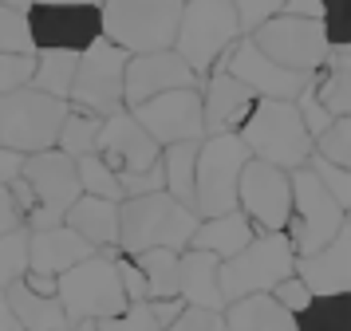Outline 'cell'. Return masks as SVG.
Returning <instances> with one entry per match:
<instances>
[{
	"label": "cell",
	"mask_w": 351,
	"mask_h": 331,
	"mask_svg": "<svg viewBox=\"0 0 351 331\" xmlns=\"http://www.w3.org/2000/svg\"><path fill=\"white\" fill-rule=\"evenodd\" d=\"M202 217L178 205L170 193H146V197H127L119 201V252L138 256L146 249H170L186 252Z\"/></svg>",
	"instance_id": "obj_1"
},
{
	"label": "cell",
	"mask_w": 351,
	"mask_h": 331,
	"mask_svg": "<svg viewBox=\"0 0 351 331\" xmlns=\"http://www.w3.org/2000/svg\"><path fill=\"white\" fill-rule=\"evenodd\" d=\"M237 138L256 162H269L276 170H300L316 154V142L304 130V119L296 103H276V99H256L249 119L241 123Z\"/></svg>",
	"instance_id": "obj_2"
},
{
	"label": "cell",
	"mask_w": 351,
	"mask_h": 331,
	"mask_svg": "<svg viewBox=\"0 0 351 331\" xmlns=\"http://www.w3.org/2000/svg\"><path fill=\"white\" fill-rule=\"evenodd\" d=\"M186 0H103V40L123 47L127 56L146 51H170L182 24Z\"/></svg>",
	"instance_id": "obj_3"
},
{
	"label": "cell",
	"mask_w": 351,
	"mask_h": 331,
	"mask_svg": "<svg viewBox=\"0 0 351 331\" xmlns=\"http://www.w3.org/2000/svg\"><path fill=\"white\" fill-rule=\"evenodd\" d=\"M241 24L229 0H186L182 4V24L174 36V51L186 60L197 79H209V67L237 44Z\"/></svg>",
	"instance_id": "obj_4"
},
{
	"label": "cell",
	"mask_w": 351,
	"mask_h": 331,
	"mask_svg": "<svg viewBox=\"0 0 351 331\" xmlns=\"http://www.w3.org/2000/svg\"><path fill=\"white\" fill-rule=\"evenodd\" d=\"M56 296L71 323H83V319L99 323V319H111L130 308L111 252H95L75 268H67L64 276H56Z\"/></svg>",
	"instance_id": "obj_5"
},
{
	"label": "cell",
	"mask_w": 351,
	"mask_h": 331,
	"mask_svg": "<svg viewBox=\"0 0 351 331\" xmlns=\"http://www.w3.org/2000/svg\"><path fill=\"white\" fill-rule=\"evenodd\" d=\"M296 272V252L288 245L285 233H256L237 256L221 260L217 268V284H221V299L256 296V292H272L280 280H288Z\"/></svg>",
	"instance_id": "obj_6"
},
{
	"label": "cell",
	"mask_w": 351,
	"mask_h": 331,
	"mask_svg": "<svg viewBox=\"0 0 351 331\" xmlns=\"http://www.w3.org/2000/svg\"><path fill=\"white\" fill-rule=\"evenodd\" d=\"M64 119H67V103L36 91V87L0 95V146L16 150L24 158L56 150Z\"/></svg>",
	"instance_id": "obj_7"
},
{
	"label": "cell",
	"mask_w": 351,
	"mask_h": 331,
	"mask_svg": "<svg viewBox=\"0 0 351 331\" xmlns=\"http://www.w3.org/2000/svg\"><path fill=\"white\" fill-rule=\"evenodd\" d=\"M249 150L237 134H209L197 146V193H193V213L221 217L237 209V182L241 170L249 166Z\"/></svg>",
	"instance_id": "obj_8"
},
{
	"label": "cell",
	"mask_w": 351,
	"mask_h": 331,
	"mask_svg": "<svg viewBox=\"0 0 351 331\" xmlns=\"http://www.w3.org/2000/svg\"><path fill=\"white\" fill-rule=\"evenodd\" d=\"M288 177H292V213H288L285 236H288V245H292L296 256H308V252L324 249L343 229L348 213L339 209V201L328 193V186L308 166L292 170Z\"/></svg>",
	"instance_id": "obj_9"
},
{
	"label": "cell",
	"mask_w": 351,
	"mask_h": 331,
	"mask_svg": "<svg viewBox=\"0 0 351 331\" xmlns=\"http://www.w3.org/2000/svg\"><path fill=\"white\" fill-rule=\"evenodd\" d=\"M20 177L32 189V213L24 217L28 233L36 229H56L64 225L67 209L80 197V170H75V158L60 154V150H44V154H28L24 158V170Z\"/></svg>",
	"instance_id": "obj_10"
},
{
	"label": "cell",
	"mask_w": 351,
	"mask_h": 331,
	"mask_svg": "<svg viewBox=\"0 0 351 331\" xmlns=\"http://www.w3.org/2000/svg\"><path fill=\"white\" fill-rule=\"evenodd\" d=\"M249 44L261 56H269L272 63H280L288 71H300V75H319L328 56H332L319 20H296V16L285 12H276L256 32H249Z\"/></svg>",
	"instance_id": "obj_11"
},
{
	"label": "cell",
	"mask_w": 351,
	"mask_h": 331,
	"mask_svg": "<svg viewBox=\"0 0 351 331\" xmlns=\"http://www.w3.org/2000/svg\"><path fill=\"white\" fill-rule=\"evenodd\" d=\"M127 60L130 56L123 47H114L111 40H95L80 56L67 107L99 114V119H111L119 110H127L123 107V71H127Z\"/></svg>",
	"instance_id": "obj_12"
},
{
	"label": "cell",
	"mask_w": 351,
	"mask_h": 331,
	"mask_svg": "<svg viewBox=\"0 0 351 331\" xmlns=\"http://www.w3.org/2000/svg\"><path fill=\"white\" fill-rule=\"evenodd\" d=\"M209 75H233L241 87L253 91V99H276V103H296L304 87L316 83V75H300V71H288L280 63H272L249 40H237L209 67Z\"/></svg>",
	"instance_id": "obj_13"
},
{
	"label": "cell",
	"mask_w": 351,
	"mask_h": 331,
	"mask_svg": "<svg viewBox=\"0 0 351 331\" xmlns=\"http://www.w3.org/2000/svg\"><path fill=\"white\" fill-rule=\"evenodd\" d=\"M28 32L36 51L83 56L95 40H103V16L99 4H36L28 12Z\"/></svg>",
	"instance_id": "obj_14"
},
{
	"label": "cell",
	"mask_w": 351,
	"mask_h": 331,
	"mask_svg": "<svg viewBox=\"0 0 351 331\" xmlns=\"http://www.w3.org/2000/svg\"><path fill=\"white\" fill-rule=\"evenodd\" d=\"M237 209L249 217L256 233H285L292 213V177L269 162L249 158L237 182Z\"/></svg>",
	"instance_id": "obj_15"
},
{
	"label": "cell",
	"mask_w": 351,
	"mask_h": 331,
	"mask_svg": "<svg viewBox=\"0 0 351 331\" xmlns=\"http://www.w3.org/2000/svg\"><path fill=\"white\" fill-rule=\"evenodd\" d=\"M130 119L143 126L162 150H166V146H178V142H202L206 138L202 91H197V87L154 95V99H146L138 107H130Z\"/></svg>",
	"instance_id": "obj_16"
},
{
	"label": "cell",
	"mask_w": 351,
	"mask_h": 331,
	"mask_svg": "<svg viewBox=\"0 0 351 331\" xmlns=\"http://www.w3.org/2000/svg\"><path fill=\"white\" fill-rule=\"evenodd\" d=\"M95 154L114 170V177H138V173H150L162 162V146L143 126L130 119V110H119L111 119H103V130H99Z\"/></svg>",
	"instance_id": "obj_17"
},
{
	"label": "cell",
	"mask_w": 351,
	"mask_h": 331,
	"mask_svg": "<svg viewBox=\"0 0 351 331\" xmlns=\"http://www.w3.org/2000/svg\"><path fill=\"white\" fill-rule=\"evenodd\" d=\"M182 87H197V75H193L186 60L178 56L174 47L170 51H146V56H130L127 71H123V107H138L154 95L166 91H182Z\"/></svg>",
	"instance_id": "obj_18"
},
{
	"label": "cell",
	"mask_w": 351,
	"mask_h": 331,
	"mask_svg": "<svg viewBox=\"0 0 351 331\" xmlns=\"http://www.w3.org/2000/svg\"><path fill=\"white\" fill-rule=\"evenodd\" d=\"M296 276L312 296H351V225L343 221V229L324 245V249L296 256Z\"/></svg>",
	"instance_id": "obj_19"
},
{
	"label": "cell",
	"mask_w": 351,
	"mask_h": 331,
	"mask_svg": "<svg viewBox=\"0 0 351 331\" xmlns=\"http://www.w3.org/2000/svg\"><path fill=\"white\" fill-rule=\"evenodd\" d=\"M99 249H91L80 233H71L67 225L56 229H36L28 233V272L32 276H64L67 268H75L80 260L95 256Z\"/></svg>",
	"instance_id": "obj_20"
},
{
	"label": "cell",
	"mask_w": 351,
	"mask_h": 331,
	"mask_svg": "<svg viewBox=\"0 0 351 331\" xmlns=\"http://www.w3.org/2000/svg\"><path fill=\"white\" fill-rule=\"evenodd\" d=\"M253 91L241 87L233 75H209L202 87V123H206V138L209 134H237L241 123L253 110Z\"/></svg>",
	"instance_id": "obj_21"
},
{
	"label": "cell",
	"mask_w": 351,
	"mask_h": 331,
	"mask_svg": "<svg viewBox=\"0 0 351 331\" xmlns=\"http://www.w3.org/2000/svg\"><path fill=\"white\" fill-rule=\"evenodd\" d=\"M217 268H221V256H213V252H202V249L178 252V299L186 308L225 312Z\"/></svg>",
	"instance_id": "obj_22"
},
{
	"label": "cell",
	"mask_w": 351,
	"mask_h": 331,
	"mask_svg": "<svg viewBox=\"0 0 351 331\" xmlns=\"http://www.w3.org/2000/svg\"><path fill=\"white\" fill-rule=\"evenodd\" d=\"M64 225L71 233H80L83 241L99 252L119 249V201H103V197L80 193L75 205L67 209Z\"/></svg>",
	"instance_id": "obj_23"
},
{
	"label": "cell",
	"mask_w": 351,
	"mask_h": 331,
	"mask_svg": "<svg viewBox=\"0 0 351 331\" xmlns=\"http://www.w3.org/2000/svg\"><path fill=\"white\" fill-rule=\"evenodd\" d=\"M4 299H8V308L16 315L20 331H71L75 328V323L67 319L60 296H40V292H32L24 280L12 284V288L4 292Z\"/></svg>",
	"instance_id": "obj_24"
},
{
	"label": "cell",
	"mask_w": 351,
	"mask_h": 331,
	"mask_svg": "<svg viewBox=\"0 0 351 331\" xmlns=\"http://www.w3.org/2000/svg\"><path fill=\"white\" fill-rule=\"evenodd\" d=\"M221 319H225V331H296V315L285 312L269 292L225 304Z\"/></svg>",
	"instance_id": "obj_25"
},
{
	"label": "cell",
	"mask_w": 351,
	"mask_h": 331,
	"mask_svg": "<svg viewBox=\"0 0 351 331\" xmlns=\"http://www.w3.org/2000/svg\"><path fill=\"white\" fill-rule=\"evenodd\" d=\"M253 236H256V229L249 225V217H245L241 209H233V213H221V217H206L202 221L197 233H193V241H190V249L213 252V256L229 260V256H237Z\"/></svg>",
	"instance_id": "obj_26"
},
{
	"label": "cell",
	"mask_w": 351,
	"mask_h": 331,
	"mask_svg": "<svg viewBox=\"0 0 351 331\" xmlns=\"http://www.w3.org/2000/svg\"><path fill=\"white\" fill-rule=\"evenodd\" d=\"M197 146L202 142H178L162 150V193H170L186 209H193L197 193Z\"/></svg>",
	"instance_id": "obj_27"
},
{
	"label": "cell",
	"mask_w": 351,
	"mask_h": 331,
	"mask_svg": "<svg viewBox=\"0 0 351 331\" xmlns=\"http://www.w3.org/2000/svg\"><path fill=\"white\" fill-rule=\"evenodd\" d=\"M316 95L332 119H351V56L332 51L324 63V75H316Z\"/></svg>",
	"instance_id": "obj_28"
},
{
	"label": "cell",
	"mask_w": 351,
	"mask_h": 331,
	"mask_svg": "<svg viewBox=\"0 0 351 331\" xmlns=\"http://www.w3.org/2000/svg\"><path fill=\"white\" fill-rule=\"evenodd\" d=\"M75 67H80V56L75 51H36V71H32V83L28 87L67 103L71 83H75Z\"/></svg>",
	"instance_id": "obj_29"
},
{
	"label": "cell",
	"mask_w": 351,
	"mask_h": 331,
	"mask_svg": "<svg viewBox=\"0 0 351 331\" xmlns=\"http://www.w3.org/2000/svg\"><path fill=\"white\" fill-rule=\"evenodd\" d=\"M146 280V304L178 296V252L170 249H146L138 256H130Z\"/></svg>",
	"instance_id": "obj_30"
},
{
	"label": "cell",
	"mask_w": 351,
	"mask_h": 331,
	"mask_svg": "<svg viewBox=\"0 0 351 331\" xmlns=\"http://www.w3.org/2000/svg\"><path fill=\"white\" fill-rule=\"evenodd\" d=\"M296 331H351V296H312V304L296 315Z\"/></svg>",
	"instance_id": "obj_31"
},
{
	"label": "cell",
	"mask_w": 351,
	"mask_h": 331,
	"mask_svg": "<svg viewBox=\"0 0 351 331\" xmlns=\"http://www.w3.org/2000/svg\"><path fill=\"white\" fill-rule=\"evenodd\" d=\"M99 130H103V119L99 114H87V110L67 107V119L60 126V138H56V150L67 158H87L95 154Z\"/></svg>",
	"instance_id": "obj_32"
},
{
	"label": "cell",
	"mask_w": 351,
	"mask_h": 331,
	"mask_svg": "<svg viewBox=\"0 0 351 331\" xmlns=\"http://www.w3.org/2000/svg\"><path fill=\"white\" fill-rule=\"evenodd\" d=\"M75 170H80V189L83 193L103 197V201H123V186H119V177H114V170L99 154L75 158Z\"/></svg>",
	"instance_id": "obj_33"
},
{
	"label": "cell",
	"mask_w": 351,
	"mask_h": 331,
	"mask_svg": "<svg viewBox=\"0 0 351 331\" xmlns=\"http://www.w3.org/2000/svg\"><path fill=\"white\" fill-rule=\"evenodd\" d=\"M28 272V229L20 225L0 236V292H8Z\"/></svg>",
	"instance_id": "obj_34"
},
{
	"label": "cell",
	"mask_w": 351,
	"mask_h": 331,
	"mask_svg": "<svg viewBox=\"0 0 351 331\" xmlns=\"http://www.w3.org/2000/svg\"><path fill=\"white\" fill-rule=\"evenodd\" d=\"M316 158H324L328 166L351 170V119H332V126L316 138Z\"/></svg>",
	"instance_id": "obj_35"
},
{
	"label": "cell",
	"mask_w": 351,
	"mask_h": 331,
	"mask_svg": "<svg viewBox=\"0 0 351 331\" xmlns=\"http://www.w3.org/2000/svg\"><path fill=\"white\" fill-rule=\"evenodd\" d=\"M0 51L4 56H36L32 32H28V16L12 12L0 4Z\"/></svg>",
	"instance_id": "obj_36"
},
{
	"label": "cell",
	"mask_w": 351,
	"mask_h": 331,
	"mask_svg": "<svg viewBox=\"0 0 351 331\" xmlns=\"http://www.w3.org/2000/svg\"><path fill=\"white\" fill-rule=\"evenodd\" d=\"M324 4V36H328V47L332 51H343L351 47V0H319Z\"/></svg>",
	"instance_id": "obj_37"
},
{
	"label": "cell",
	"mask_w": 351,
	"mask_h": 331,
	"mask_svg": "<svg viewBox=\"0 0 351 331\" xmlns=\"http://www.w3.org/2000/svg\"><path fill=\"white\" fill-rule=\"evenodd\" d=\"M308 170L316 173L324 186H328V193L339 201V209H343V213H351V170L328 166V162H324V158H316V154L308 158Z\"/></svg>",
	"instance_id": "obj_38"
},
{
	"label": "cell",
	"mask_w": 351,
	"mask_h": 331,
	"mask_svg": "<svg viewBox=\"0 0 351 331\" xmlns=\"http://www.w3.org/2000/svg\"><path fill=\"white\" fill-rule=\"evenodd\" d=\"M95 331H162L154 312H150V304H130L127 312L111 315V319H99Z\"/></svg>",
	"instance_id": "obj_39"
},
{
	"label": "cell",
	"mask_w": 351,
	"mask_h": 331,
	"mask_svg": "<svg viewBox=\"0 0 351 331\" xmlns=\"http://www.w3.org/2000/svg\"><path fill=\"white\" fill-rule=\"evenodd\" d=\"M296 110H300V119H304V130L312 134V142L332 126V114H328V107L319 103V95H316V83H308L300 91V99H296Z\"/></svg>",
	"instance_id": "obj_40"
},
{
	"label": "cell",
	"mask_w": 351,
	"mask_h": 331,
	"mask_svg": "<svg viewBox=\"0 0 351 331\" xmlns=\"http://www.w3.org/2000/svg\"><path fill=\"white\" fill-rule=\"evenodd\" d=\"M32 71H36V56H4L0 51V95L28 87Z\"/></svg>",
	"instance_id": "obj_41"
},
{
	"label": "cell",
	"mask_w": 351,
	"mask_h": 331,
	"mask_svg": "<svg viewBox=\"0 0 351 331\" xmlns=\"http://www.w3.org/2000/svg\"><path fill=\"white\" fill-rule=\"evenodd\" d=\"M229 4L237 12L241 32H256L265 20H272V16L285 8V0H229Z\"/></svg>",
	"instance_id": "obj_42"
},
{
	"label": "cell",
	"mask_w": 351,
	"mask_h": 331,
	"mask_svg": "<svg viewBox=\"0 0 351 331\" xmlns=\"http://www.w3.org/2000/svg\"><path fill=\"white\" fill-rule=\"evenodd\" d=\"M269 296L276 299V304H280L285 312H292V315H300L304 308L312 304V292L304 288V280H300V276H296V272H292L288 280H280V284H276V288H272Z\"/></svg>",
	"instance_id": "obj_43"
},
{
	"label": "cell",
	"mask_w": 351,
	"mask_h": 331,
	"mask_svg": "<svg viewBox=\"0 0 351 331\" xmlns=\"http://www.w3.org/2000/svg\"><path fill=\"white\" fill-rule=\"evenodd\" d=\"M166 331H225L221 312H206V308H182L174 323Z\"/></svg>",
	"instance_id": "obj_44"
},
{
	"label": "cell",
	"mask_w": 351,
	"mask_h": 331,
	"mask_svg": "<svg viewBox=\"0 0 351 331\" xmlns=\"http://www.w3.org/2000/svg\"><path fill=\"white\" fill-rule=\"evenodd\" d=\"M114 268H119V280H123V292H127L130 304H146V280H143V272H138V265L130 260L127 252H119Z\"/></svg>",
	"instance_id": "obj_45"
},
{
	"label": "cell",
	"mask_w": 351,
	"mask_h": 331,
	"mask_svg": "<svg viewBox=\"0 0 351 331\" xmlns=\"http://www.w3.org/2000/svg\"><path fill=\"white\" fill-rule=\"evenodd\" d=\"M20 170H24V154H16V150H4V146H0V189L12 186V182L20 177Z\"/></svg>",
	"instance_id": "obj_46"
},
{
	"label": "cell",
	"mask_w": 351,
	"mask_h": 331,
	"mask_svg": "<svg viewBox=\"0 0 351 331\" xmlns=\"http://www.w3.org/2000/svg\"><path fill=\"white\" fill-rule=\"evenodd\" d=\"M20 225H24V217H20L12 193H8V189H0V236L12 233V229H20Z\"/></svg>",
	"instance_id": "obj_47"
},
{
	"label": "cell",
	"mask_w": 351,
	"mask_h": 331,
	"mask_svg": "<svg viewBox=\"0 0 351 331\" xmlns=\"http://www.w3.org/2000/svg\"><path fill=\"white\" fill-rule=\"evenodd\" d=\"M285 16H296V20H324V4L319 0H285Z\"/></svg>",
	"instance_id": "obj_48"
},
{
	"label": "cell",
	"mask_w": 351,
	"mask_h": 331,
	"mask_svg": "<svg viewBox=\"0 0 351 331\" xmlns=\"http://www.w3.org/2000/svg\"><path fill=\"white\" fill-rule=\"evenodd\" d=\"M0 331H20V323H16V315H12V308H8L4 292H0Z\"/></svg>",
	"instance_id": "obj_49"
},
{
	"label": "cell",
	"mask_w": 351,
	"mask_h": 331,
	"mask_svg": "<svg viewBox=\"0 0 351 331\" xmlns=\"http://www.w3.org/2000/svg\"><path fill=\"white\" fill-rule=\"evenodd\" d=\"M0 4H4V8H12V12H20V16H28L40 0H0Z\"/></svg>",
	"instance_id": "obj_50"
},
{
	"label": "cell",
	"mask_w": 351,
	"mask_h": 331,
	"mask_svg": "<svg viewBox=\"0 0 351 331\" xmlns=\"http://www.w3.org/2000/svg\"><path fill=\"white\" fill-rule=\"evenodd\" d=\"M40 4H95V0H40Z\"/></svg>",
	"instance_id": "obj_51"
},
{
	"label": "cell",
	"mask_w": 351,
	"mask_h": 331,
	"mask_svg": "<svg viewBox=\"0 0 351 331\" xmlns=\"http://www.w3.org/2000/svg\"><path fill=\"white\" fill-rule=\"evenodd\" d=\"M71 331H95V319H83V323H75Z\"/></svg>",
	"instance_id": "obj_52"
},
{
	"label": "cell",
	"mask_w": 351,
	"mask_h": 331,
	"mask_svg": "<svg viewBox=\"0 0 351 331\" xmlns=\"http://www.w3.org/2000/svg\"><path fill=\"white\" fill-rule=\"evenodd\" d=\"M343 56H351V47H343Z\"/></svg>",
	"instance_id": "obj_53"
},
{
	"label": "cell",
	"mask_w": 351,
	"mask_h": 331,
	"mask_svg": "<svg viewBox=\"0 0 351 331\" xmlns=\"http://www.w3.org/2000/svg\"><path fill=\"white\" fill-rule=\"evenodd\" d=\"M348 225H351V213H348Z\"/></svg>",
	"instance_id": "obj_54"
},
{
	"label": "cell",
	"mask_w": 351,
	"mask_h": 331,
	"mask_svg": "<svg viewBox=\"0 0 351 331\" xmlns=\"http://www.w3.org/2000/svg\"><path fill=\"white\" fill-rule=\"evenodd\" d=\"M95 4H103V0H95Z\"/></svg>",
	"instance_id": "obj_55"
}]
</instances>
